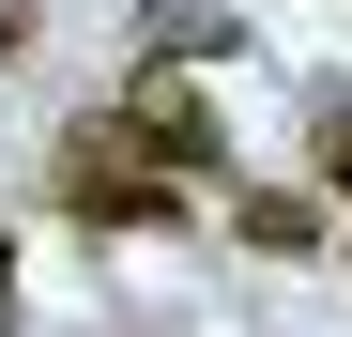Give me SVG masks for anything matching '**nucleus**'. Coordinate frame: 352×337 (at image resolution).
Listing matches in <instances>:
<instances>
[{
  "label": "nucleus",
  "instance_id": "obj_1",
  "mask_svg": "<svg viewBox=\"0 0 352 337\" xmlns=\"http://www.w3.org/2000/svg\"><path fill=\"white\" fill-rule=\"evenodd\" d=\"M46 199H62L92 246H107V230H123V246H153V230H184V215H199V184H153V168L107 138V107H92V123H62V153H46Z\"/></svg>",
  "mask_w": 352,
  "mask_h": 337
},
{
  "label": "nucleus",
  "instance_id": "obj_2",
  "mask_svg": "<svg viewBox=\"0 0 352 337\" xmlns=\"http://www.w3.org/2000/svg\"><path fill=\"white\" fill-rule=\"evenodd\" d=\"M107 138H123L153 184H230V123H214V92L184 77V62H153V77H123V107H107Z\"/></svg>",
  "mask_w": 352,
  "mask_h": 337
},
{
  "label": "nucleus",
  "instance_id": "obj_3",
  "mask_svg": "<svg viewBox=\"0 0 352 337\" xmlns=\"http://www.w3.org/2000/svg\"><path fill=\"white\" fill-rule=\"evenodd\" d=\"M214 199H230V246H261V261H322L337 246L307 184H214Z\"/></svg>",
  "mask_w": 352,
  "mask_h": 337
},
{
  "label": "nucleus",
  "instance_id": "obj_4",
  "mask_svg": "<svg viewBox=\"0 0 352 337\" xmlns=\"http://www.w3.org/2000/svg\"><path fill=\"white\" fill-rule=\"evenodd\" d=\"M307 184H322V199H352V92H322V107H307Z\"/></svg>",
  "mask_w": 352,
  "mask_h": 337
},
{
  "label": "nucleus",
  "instance_id": "obj_5",
  "mask_svg": "<svg viewBox=\"0 0 352 337\" xmlns=\"http://www.w3.org/2000/svg\"><path fill=\"white\" fill-rule=\"evenodd\" d=\"M337 246H352V230H337Z\"/></svg>",
  "mask_w": 352,
  "mask_h": 337
}]
</instances>
